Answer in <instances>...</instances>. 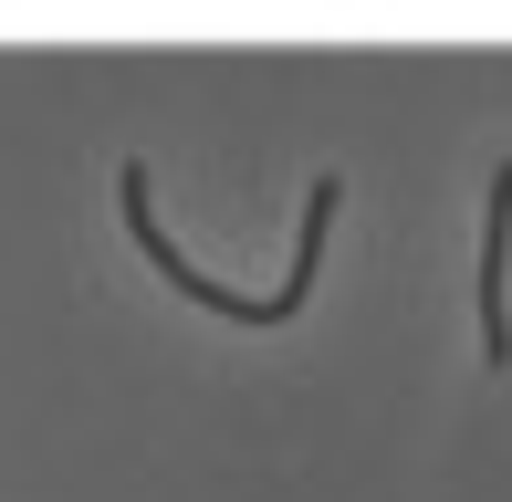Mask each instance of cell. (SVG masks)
Masks as SVG:
<instances>
[{
	"mask_svg": "<svg viewBox=\"0 0 512 502\" xmlns=\"http://www.w3.org/2000/svg\"><path fill=\"white\" fill-rule=\"evenodd\" d=\"M115 199H126V231H136V251H147V262L168 272L178 293H189V304L230 314V325H283V314H304V293H314V262H324V220H335L345 178H314V199H304V251H293L283 293H230V283H209V272H189V251H178L168 231H157V210H147V168H136V157H126V178H115Z\"/></svg>",
	"mask_w": 512,
	"mask_h": 502,
	"instance_id": "6da1fadb",
	"label": "cell"
},
{
	"mask_svg": "<svg viewBox=\"0 0 512 502\" xmlns=\"http://www.w3.org/2000/svg\"><path fill=\"white\" fill-rule=\"evenodd\" d=\"M502 262H512V157L492 168V220H481V367H512V314H502Z\"/></svg>",
	"mask_w": 512,
	"mask_h": 502,
	"instance_id": "7a4b0ae2",
	"label": "cell"
}]
</instances>
